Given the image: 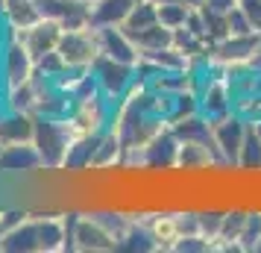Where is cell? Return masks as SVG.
Returning <instances> with one entry per match:
<instances>
[{
    "label": "cell",
    "instance_id": "cell-1",
    "mask_svg": "<svg viewBox=\"0 0 261 253\" xmlns=\"http://www.w3.org/2000/svg\"><path fill=\"white\" fill-rule=\"evenodd\" d=\"M76 139L71 118H36V130H33V142H36L44 171H62L65 165V153L71 142Z\"/></svg>",
    "mask_w": 261,
    "mask_h": 253
},
{
    "label": "cell",
    "instance_id": "cell-2",
    "mask_svg": "<svg viewBox=\"0 0 261 253\" xmlns=\"http://www.w3.org/2000/svg\"><path fill=\"white\" fill-rule=\"evenodd\" d=\"M56 50H59V56L65 59V65L73 68V71H85V68H91V62L100 56L94 27L62 30V38H59V48Z\"/></svg>",
    "mask_w": 261,
    "mask_h": 253
},
{
    "label": "cell",
    "instance_id": "cell-3",
    "mask_svg": "<svg viewBox=\"0 0 261 253\" xmlns=\"http://www.w3.org/2000/svg\"><path fill=\"white\" fill-rule=\"evenodd\" d=\"M33 171H44L41 153L33 139L27 142H6L3 153H0V174H33Z\"/></svg>",
    "mask_w": 261,
    "mask_h": 253
},
{
    "label": "cell",
    "instance_id": "cell-4",
    "mask_svg": "<svg viewBox=\"0 0 261 253\" xmlns=\"http://www.w3.org/2000/svg\"><path fill=\"white\" fill-rule=\"evenodd\" d=\"M18 38L24 41V48L33 53V56H44L50 50L59 48V38H62V24L59 21H47V18H38L36 24L18 30Z\"/></svg>",
    "mask_w": 261,
    "mask_h": 253
},
{
    "label": "cell",
    "instance_id": "cell-5",
    "mask_svg": "<svg viewBox=\"0 0 261 253\" xmlns=\"http://www.w3.org/2000/svg\"><path fill=\"white\" fill-rule=\"evenodd\" d=\"M0 250L3 253H33L38 250V224L36 215L27 212L21 221H15L12 227L0 236Z\"/></svg>",
    "mask_w": 261,
    "mask_h": 253
},
{
    "label": "cell",
    "instance_id": "cell-6",
    "mask_svg": "<svg viewBox=\"0 0 261 253\" xmlns=\"http://www.w3.org/2000/svg\"><path fill=\"white\" fill-rule=\"evenodd\" d=\"M112 247H118V239H115L94 215H85V218L76 221L73 250H112Z\"/></svg>",
    "mask_w": 261,
    "mask_h": 253
},
{
    "label": "cell",
    "instance_id": "cell-7",
    "mask_svg": "<svg viewBox=\"0 0 261 253\" xmlns=\"http://www.w3.org/2000/svg\"><path fill=\"white\" fill-rule=\"evenodd\" d=\"M38 224V250L59 253L65 250V215H36Z\"/></svg>",
    "mask_w": 261,
    "mask_h": 253
},
{
    "label": "cell",
    "instance_id": "cell-8",
    "mask_svg": "<svg viewBox=\"0 0 261 253\" xmlns=\"http://www.w3.org/2000/svg\"><path fill=\"white\" fill-rule=\"evenodd\" d=\"M38 9H36V0H6V12H3V21H9L12 27L24 30V27L36 24Z\"/></svg>",
    "mask_w": 261,
    "mask_h": 253
},
{
    "label": "cell",
    "instance_id": "cell-9",
    "mask_svg": "<svg viewBox=\"0 0 261 253\" xmlns=\"http://www.w3.org/2000/svg\"><path fill=\"white\" fill-rule=\"evenodd\" d=\"M3 12H6V0H0V18H3Z\"/></svg>",
    "mask_w": 261,
    "mask_h": 253
},
{
    "label": "cell",
    "instance_id": "cell-10",
    "mask_svg": "<svg viewBox=\"0 0 261 253\" xmlns=\"http://www.w3.org/2000/svg\"><path fill=\"white\" fill-rule=\"evenodd\" d=\"M0 153H3V142H0Z\"/></svg>",
    "mask_w": 261,
    "mask_h": 253
}]
</instances>
